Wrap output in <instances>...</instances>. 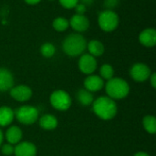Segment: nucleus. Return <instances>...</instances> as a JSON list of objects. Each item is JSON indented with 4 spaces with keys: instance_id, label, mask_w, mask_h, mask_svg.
<instances>
[{
    "instance_id": "obj_1",
    "label": "nucleus",
    "mask_w": 156,
    "mask_h": 156,
    "mask_svg": "<svg viewBox=\"0 0 156 156\" xmlns=\"http://www.w3.org/2000/svg\"><path fill=\"white\" fill-rule=\"evenodd\" d=\"M92 103L94 113L101 119L109 121L115 117L118 109L114 100L110 97L101 96Z\"/></svg>"
},
{
    "instance_id": "obj_2",
    "label": "nucleus",
    "mask_w": 156,
    "mask_h": 156,
    "mask_svg": "<svg viewBox=\"0 0 156 156\" xmlns=\"http://www.w3.org/2000/svg\"><path fill=\"white\" fill-rule=\"evenodd\" d=\"M87 41L80 33L69 35L62 43L63 51L70 57H77L83 54L87 48Z\"/></svg>"
},
{
    "instance_id": "obj_3",
    "label": "nucleus",
    "mask_w": 156,
    "mask_h": 156,
    "mask_svg": "<svg viewBox=\"0 0 156 156\" xmlns=\"http://www.w3.org/2000/svg\"><path fill=\"white\" fill-rule=\"evenodd\" d=\"M105 90L112 100H121L125 98L130 92V86L126 80L121 78H112L108 80L105 85Z\"/></svg>"
},
{
    "instance_id": "obj_4",
    "label": "nucleus",
    "mask_w": 156,
    "mask_h": 156,
    "mask_svg": "<svg viewBox=\"0 0 156 156\" xmlns=\"http://www.w3.org/2000/svg\"><path fill=\"white\" fill-rule=\"evenodd\" d=\"M98 23L101 30L105 32H112L115 30L119 25V16L113 10L105 9L100 13L98 16Z\"/></svg>"
},
{
    "instance_id": "obj_5",
    "label": "nucleus",
    "mask_w": 156,
    "mask_h": 156,
    "mask_svg": "<svg viewBox=\"0 0 156 156\" xmlns=\"http://www.w3.org/2000/svg\"><path fill=\"white\" fill-rule=\"evenodd\" d=\"M15 112V117L23 124H32L38 119V111L32 106H22Z\"/></svg>"
},
{
    "instance_id": "obj_6",
    "label": "nucleus",
    "mask_w": 156,
    "mask_h": 156,
    "mask_svg": "<svg viewBox=\"0 0 156 156\" xmlns=\"http://www.w3.org/2000/svg\"><path fill=\"white\" fill-rule=\"evenodd\" d=\"M50 103L53 108L58 111H66L71 105V98L65 90H58L52 92L50 96Z\"/></svg>"
},
{
    "instance_id": "obj_7",
    "label": "nucleus",
    "mask_w": 156,
    "mask_h": 156,
    "mask_svg": "<svg viewBox=\"0 0 156 156\" xmlns=\"http://www.w3.org/2000/svg\"><path fill=\"white\" fill-rule=\"evenodd\" d=\"M130 74L134 80L138 82H144L150 78L152 73L150 68L146 64L136 63L132 67L130 70Z\"/></svg>"
},
{
    "instance_id": "obj_8",
    "label": "nucleus",
    "mask_w": 156,
    "mask_h": 156,
    "mask_svg": "<svg viewBox=\"0 0 156 156\" xmlns=\"http://www.w3.org/2000/svg\"><path fill=\"white\" fill-rule=\"evenodd\" d=\"M80 70L88 75H91L97 69V60L90 54H82L79 60Z\"/></svg>"
},
{
    "instance_id": "obj_9",
    "label": "nucleus",
    "mask_w": 156,
    "mask_h": 156,
    "mask_svg": "<svg viewBox=\"0 0 156 156\" xmlns=\"http://www.w3.org/2000/svg\"><path fill=\"white\" fill-rule=\"evenodd\" d=\"M10 95L17 101L23 102L28 101L32 96V90L26 85H18L10 89Z\"/></svg>"
},
{
    "instance_id": "obj_10",
    "label": "nucleus",
    "mask_w": 156,
    "mask_h": 156,
    "mask_svg": "<svg viewBox=\"0 0 156 156\" xmlns=\"http://www.w3.org/2000/svg\"><path fill=\"white\" fill-rule=\"evenodd\" d=\"M69 22V26L72 27V29L79 33L85 32L86 30H88V28L90 27L89 18L84 15L75 14L74 16H71V18Z\"/></svg>"
},
{
    "instance_id": "obj_11",
    "label": "nucleus",
    "mask_w": 156,
    "mask_h": 156,
    "mask_svg": "<svg viewBox=\"0 0 156 156\" xmlns=\"http://www.w3.org/2000/svg\"><path fill=\"white\" fill-rule=\"evenodd\" d=\"M140 43L147 48L154 47L156 44V30L153 27L144 29L139 35Z\"/></svg>"
},
{
    "instance_id": "obj_12",
    "label": "nucleus",
    "mask_w": 156,
    "mask_h": 156,
    "mask_svg": "<svg viewBox=\"0 0 156 156\" xmlns=\"http://www.w3.org/2000/svg\"><path fill=\"white\" fill-rule=\"evenodd\" d=\"M14 154L16 156H36L37 148L32 143L22 142L14 148Z\"/></svg>"
},
{
    "instance_id": "obj_13",
    "label": "nucleus",
    "mask_w": 156,
    "mask_h": 156,
    "mask_svg": "<svg viewBox=\"0 0 156 156\" xmlns=\"http://www.w3.org/2000/svg\"><path fill=\"white\" fill-rule=\"evenodd\" d=\"M85 89L90 92L101 90L104 87V80L98 75H90L84 80Z\"/></svg>"
},
{
    "instance_id": "obj_14",
    "label": "nucleus",
    "mask_w": 156,
    "mask_h": 156,
    "mask_svg": "<svg viewBox=\"0 0 156 156\" xmlns=\"http://www.w3.org/2000/svg\"><path fill=\"white\" fill-rule=\"evenodd\" d=\"M14 78L12 73L4 68H0V91H6L13 88Z\"/></svg>"
},
{
    "instance_id": "obj_15",
    "label": "nucleus",
    "mask_w": 156,
    "mask_h": 156,
    "mask_svg": "<svg viewBox=\"0 0 156 156\" xmlns=\"http://www.w3.org/2000/svg\"><path fill=\"white\" fill-rule=\"evenodd\" d=\"M5 138L8 144H16L20 143L22 139V131L17 126H11L7 129L5 133Z\"/></svg>"
},
{
    "instance_id": "obj_16",
    "label": "nucleus",
    "mask_w": 156,
    "mask_h": 156,
    "mask_svg": "<svg viewBox=\"0 0 156 156\" xmlns=\"http://www.w3.org/2000/svg\"><path fill=\"white\" fill-rule=\"evenodd\" d=\"M15 118V112L6 106L0 107V126L5 127L10 125Z\"/></svg>"
},
{
    "instance_id": "obj_17",
    "label": "nucleus",
    "mask_w": 156,
    "mask_h": 156,
    "mask_svg": "<svg viewBox=\"0 0 156 156\" xmlns=\"http://www.w3.org/2000/svg\"><path fill=\"white\" fill-rule=\"evenodd\" d=\"M87 48L90 52L89 54H90L94 58L101 56L105 50L103 44L100 40H97V39H92L90 42H88L87 43Z\"/></svg>"
},
{
    "instance_id": "obj_18",
    "label": "nucleus",
    "mask_w": 156,
    "mask_h": 156,
    "mask_svg": "<svg viewBox=\"0 0 156 156\" xmlns=\"http://www.w3.org/2000/svg\"><path fill=\"white\" fill-rule=\"evenodd\" d=\"M39 125L44 130H54L58 126V120L55 116L50 114H46L39 119Z\"/></svg>"
},
{
    "instance_id": "obj_19",
    "label": "nucleus",
    "mask_w": 156,
    "mask_h": 156,
    "mask_svg": "<svg viewBox=\"0 0 156 156\" xmlns=\"http://www.w3.org/2000/svg\"><path fill=\"white\" fill-rule=\"evenodd\" d=\"M77 99L79 102L83 106H89L93 102V95L86 89H81L77 93Z\"/></svg>"
},
{
    "instance_id": "obj_20",
    "label": "nucleus",
    "mask_w": 156,
    "mask_h": 156,
    "mask_svg": "<svg viewBox=\"0 0 156 156\" xmlns=\"http://www.w3.org/2000/svg\"><path fill=\"white\" fill-rule=\"evenodd\" d=\"M69 26V22L67 18L65 17H62V16H59V17H57L53 20L52 22V27L53 28L58 31V32H64L68 29Z\"/></svg>"
},
{
    "instance_id": "obj_21",
    "label": "nucleus",
    "mask_w": 156,
    "mask_h": 156,
    "mask_svg": "<svg viewBox=\"0 0 156 156\" xmlns=\"http://www.w3.org/2000/svg\"><path fill=\"white\" fill-rule=\"evenodd\" d=\"M143 124L145 131L151 134H154L156 133V119L154 116L148 115L144 118Z\"/></svg>"
},
{
    "instance_id": "obj_22",
    "label": "nucleus",
    "mask_w": 156,
    "mask_h": 156,
    "mask_svg": "<svg viewBox=\"0 0 156 156\" xmlns=\"http://www.w3.org/2000/svg\"><path fill=\"white\" fill-rule=\"evenodd\" d=\"M100 74H101V78L102 80H111L113 78L114 75V69L112 68V66H111L110 64H103L101 69H100Z\"/></svg>"
},
{
    "instance_id": "obj_23",
    "label": "nucleus",
    "mask_w": 156,
    "mask_h": 156,
    "mask_svg": "<svg viewBox=\"0 0 156 156\" xmlns=\"http://www.w3.org/2000/svg\"><path fill=\"white\" fill-rule=\"evenodd\" d=\"M40 53L45 58H51L56 53V48L52 43L47 42L40 47Z\"/></svg>"
},
{
    "instance_id": "obj_24",
    "label": "nucleus",
    "mask_w": 156,
    "mask_h": 156,
    "mask_svg": "<svg viewBox=\"0 0 156 156\" xmlns=\"http://www.w3.org/2000/svg\"><path fill=\"white\" fill-rule=\"evenodd\" d=\"M61 6H63L66 9H71L76 6V5L79 3V0H58Z\"/></svg>"
},
{
    "instance_id": "obj_25",
    "label": "nucleus",
    "mask_w": 156,
    "mask_h": 156,
    "mask_svg": "<svg viewBox=\"0 0 156 156\" xmlns=\"http://www.w3.org/2000/svg\"><path fill=\"white\" fill-rule=\"evenodd\" d=\"M120 3V0H104L103 5L106 9L113 10Z\"/></svg>"
},
{
    "instance_id": "obj_26",
    "label": "nucleus",
    "mask_w": 156,
    "mask_h": 156,
    "mask_svg": "<svg viewBox=\"0 0 156 156\" xmlns=\"http://www.w3.org/2000/svg\"><path fill=\"white\" fill-rule=\"evenodd\" d=\"M2 153L6 156L11 155V154H14V147H13L12 144H4V145L2 146Z\"/></svg>"
},
{
    "instance_id": "obj_27",
    "label": "nucleus",
    "mask_w": 156,
    "mask_h": 156,
    "mask_svg": "<svg viewBox=\"0 0 156 156\" xmlns=\"http://www.w3.org/2000/svg\"><path fill=\"white\" fill-rule=\"evenodd\" d=\"M75 9V12L77 15H84L87 11V6H85L84 5L80 4V3H78L76 5V6L74 7Z\"/></svg>"
},
{
    "instance_id": "obj_28",
    "label": "nucleus",
    "mask_w": 156,
    "mask_h": 156,
    "mask_svg": "<svg viewBox=\"0 0 156 156\" xmlns=\"http://www.w3.org/2000/svg\"><path fill=\"white\" fill-rule=\"evenodd\" d=\"M150 81H151V85L153 86V88H156V74L153 73L150 76Z\"/></svg>"
},
{
    "instance_id": "obj_29",
    "label": "nucleus",
    "mask_w": 156,
    "mask_h": 156,
    "mask_svg": "<svg viewBox=\"0 0 156 156\" xmlns=\"http://www.w3.org/2000/svg\"><path fill=\"white\" fill-rule=\"evenodd\" d=\"M94 0H79V3L84 5L85 6H89V5H91L93 4Z\"/></svg>"
},
{
    "instance_id": "obj_30",
    "label": "nucleus",
    "mask_w": 156,
    "mask_h": 156,
    "mask_svg": "<svg viewBox=\"0 0 156 156\" xmlns=\"http://www.w3.org/2000/svg\"><path fill=\"white\" fill-rule=\"evenodd\" d=\"M27 4H28V5H37V4H38L41 0H24Z\"/></svg>"
},
{
    "instance_id": "obj_31",
    "label": "nucleus",
    "mask_w": 156,
    "mask_h": 156,
    "mask_svg": "<svg viewBox=\"0 0 156 156\" xmlns=\"http://www.w3.org/2000/svg\"><path fill=\"white\" fill-rule=\"evenodd\" d=\"M134 156H150L148 154L146 153H144V152H140V153H137Z\"/></svg>"
},
{
    "instance_id": "obj_32",
    "label": "nucleus",
    "mask_w": 156,
    "mask_h": 156,
    "mask_svg": "<svg viewBox=\"0 0 156 156\" xmlns=\"http://www.w3.org/2000/svg\"><path fill=\"white\" fill-rule=\"evenodd\" d=\"M2 142H3V133L0 129V145L2 144Z\"/></svg>"
},
{
    "instance_id": "obj_33",
    "label": "nucleus",
    "mask_w": 156,
    "mask_h": 156,
    "mask_svg": "<svg viewBox=\"0 0 156 156\" xmlns=\"http://www.w3.org/2000/svg\"><path fill=\"white\" fill-rule=\"evenodd\" d=\"M49 1H53V0H49Z\"/></svg>"
}]
</instances>
